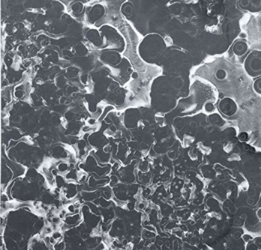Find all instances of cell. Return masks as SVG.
Here are the masks:
<instances>
[{"label": "cell", "mask_w": 261, "mask_h": 250, "mask_svg": "<svg viewBox=\"0 0 261 250\" xmlns=\"http://www.w3.org/2000/svg\"><path fill=\"white\" fill-rule=\"evenodd\" d=\"M56 166H57V169L59 171V174L61 175H65L70 170V164H68L65 161H59L58 163H56Z\"/></svg>", "instance_id": "cell-1"}, {"label": "cell", "mask_w": 261, "mask_h": 250, "mask_svg": "<svg viewBox=\"0 0 261 250\" xmlns=\"http://www.w3.org/2000/svg\"><path fill=\"white\" fill-rule=\"evenodd\" d=\"M55 179H56V187L61 188V189H62V188H64L66 186L67 180L65 179V177H64L63 175L59 174L58 176L55 177Z\"/></svg>", "instance_id": "cell-2"}, {"label": "cell", "mask_w": 261, "mask_h": 250, "mask_svg": "<svg viewBox=\"0 0 261 250\" xmlns=\"http://www.w3.org/2000/svg\"><path fill=\"white\" fill-rule=\"evenodd\" d=\"M51 236L54 239L57 241H62L63 239V232L61 230H57V231H53V233L51 234Z\"/></svg>", "instance_id": "cell-3"}, {"label": "cell", "mask_w": 261, "mask_h": 250, "mask_svg": "<svg viewBox=\"0 0 261 250\" xmlns=\"http://www.w3.org/2000/svg\"><path fill=\"white\" fill-rule=\"evenodd\" d=\"M145 209H146V203L144 201H138L136 202V206H135V210L139 211V212H143Z\"/></svg>", "instance_id": "cell-4"}, {"label": "cell", "mask_w": 261, "mask_h": 250, "mask_svg": "<svg viewBox=\"0 0 261 250\" xmlns=\"http://www.w3.org/2000/svg\"><path fill=\"white\" fill-rule=\"evenodd\" d=\"M65 248H66V243L63 242V241H58L54 245V250H65Z\"/></svg>", "instance_id": "cell-5"}, {"label": "cell", "mask_w": 261, "mask_h": 250, "mask_svg": "<svg viewBox=\"0 0 261 250\" xmlns=\"http://www.w3.org/2000/svg\"><path fill=\"white\" fill-rule=\"evenodd\" d=\"M1 202H3V203H5V202H9V196H8L7 193H1Z\"/></svg>", "instance_id": "cell-6"}, {"label": "cell", "mask_w": 261, "mask_h": 250, "mask_svg": "<svg viewBox=\"0 0 261 250\" xmlns=\"http://www.w3.org/2000/svg\"><path fill=\"white\" fill-rule=\"evenodd\" d=\"M88 123L90 124V125H93V124H95V120H94V119H89Z\"/></svg>", "instance_id": "cell-7"}]
</instances>
